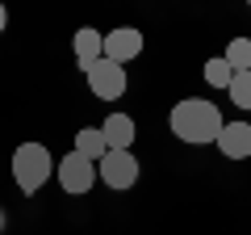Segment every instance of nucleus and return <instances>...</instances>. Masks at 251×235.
Here are the masks:
<instances>
[{
    "mask_svg": "<svg viewBox=\"0 0 251 235\" xmlns=\"http://www.w3.org/2000/svg\"><path fill=\"white\" fill-rule=\"evenodd\" d=\"M168 126H172V135H176L180 143L201 147V143H218V135H222L226 122H222V114H218L214 101L184 97V101H176V105H172Z\"/></svg>",
    "mask_w": 251,
    "mask_h": 235,
    "instance_id": "nucleus-1",
    "label": "nucleus"
},
{
    "mask_svg": "<svg viewBox=\"0 0 251 235\" xmlns=\"http://www.w3.org/2000/svg\"><path fill=\"white\" fill-rule=\"evenodd\" d=\"M72 51H75V63L88 72L97 59H105V34L100 29H92V26H84V29H75V38H72Z\"/></svg>",
    "mask_w": 251,
    "mask_h": 235,
    "instance_id": "nucleus-9",
    "label": "nucleus"
},
{
    "mask_svg": "<svg viewBox=\"0 0 251 235\" xmlns=\"http://www.w3.org/2000/svg\"><path fill=\"white\" fill-rule=\"evenodd\" d=\"M0 231H4V210H0Z\"/></svg>",
    "mask_w": 251,
    "mask_h": 235,
    "instance_id": "nucleus-15",
    "label": "nucleus"
},
{
    "mask_svg": "<svg viewBox=\"0 0 251 235\" xmlns=\"http://www.w3.org/2000/svg\"><path fill=\"white\" fill-rule=\"evenodd\" d=\"M226 92H230V101L239 109H247V114H251V72H234V80H230V88H226Z\"/></svg>",
    "mask_w": 251,
    "mask_h": 235,
    "instance_id": "nucleus-13",
    "label": "nucleus"
},
{
    "mask_svg": "<svg viewBox=\"0 0 251 235\" xmlns=\"http://www.w3.org/2000/svg\"><path fill=\"white\" fill-rule=\"evenodd\" d=\"M92 181H97V164L92 160H84V155H75V151H67L59 160V185L67 193H88Z\"/></svg>",
    "mask_w": 251,
    "mask_h": 235,
    "instance_id": "nucleus-5",
    "label": "nucleus"
},
{
    "mask_svg": "<svg viewBox=\"0 0 251 235\" xmlns=\"http://www.w3.org/2000/svg\"><path fill=\"white\" fill-rule=\"evenodd\" d=\"M9 168H13V185H17L21 193H38L54 176V160H50V151H46L42 143H21L17 151H13Z\"/></svg>",
    "mask_w": 251,
    "mask_h": 235,
    "instance_id": "nucleus-2",
    "label": "nucleus"
},
{
    "mask_svg": "<svg viewBox=\"0 0 251 235\" xmlns=\"http://www.w3.org/2000/svg\"><path fill=\"white\" fill-rule=\"evenodd\" d=\"M75 155H84V160H92V164H100V155L109 151V143H105V135H100V126H84V130H75V147H72Z\"/></svg>",
    "mask_w": 251,
    "mask_h": 235,
    "instance_id": "nucleus-10",
    "label": "nucleus"
},
{
    "mask_svg": "<svg viewBox=\"0 0 251 235\" xmlns=\"http://www.w3.org/2000/svg\"><path fill=\"white\" fill-rule=\"evenodd\" d=\"M214 147L226 160H251V122H226Z\"/></svg>",
    "mask_w": 251,
    "mask_h": 235,
    "instance_id": "nucleus-7",
    "label": "nucleus"
},
{
    "mask_svg": "<svg viewBox=\"0 0 251 235\" xmlns=\"http://www.w3.org/2000/svg\"><path fill=\"white\" fill-rule=\"evenodd\" d=\"M138 172H143V164L134 160V151H105L97 164V181H105L109 189H134L138 185Z\"/></svg>",
    "mask_w": 251,
    "mask_h": 235,
    "instance_id": "nucleus-3",
    "label": "nucleus"
},
{
    "mask_svg": "<svg viewBox=\"0 0 251 235\" xmlns=\"http://www.w3.org/2000/svg\"><path fill=\"white\" fill-rule=\"evenodd\" d=\"M4 26H9V9L0 4V34H4Z\"/></svg>",
    "mask_w": 251,
    "mask_h": 235,
    "instance_id": "nucleus-14",
    "label": "nucleus"
},
{
    "mask_svg": "<svg viewBox=\"0 0 251 235\" xmlns=\"http://www.w3.org/2000/svg\"><path fill=\"white\" fill-rule=\"evenodd\" d=\"M143 55V34H138L134 26H117L105 34V59L117 67H126L130 59H138Z\"/></svg>",
    "mask_w": 251,
    "mask_h": 235,
    "instance_id": "nucleus-6",
    "label": "nucleus"
},
{
    "mask_svg": "<svg viewBox=\"0 0 251 235\" xmlns=\"http://www.w3.org/2000/svg\"><path fill=\"white\" fill-rule=\"evenodd\" d=\"M222 59L230 63V72H251V38H230Z\"/></svg>",
    "mask_w": 251,
    "mask_h": 235,
    "instance_id": "nucleus-11",
    "label": "nucleus"
},
{
    "mask_svg": "<svg viewBox=\"0 0 251 235\" xmlns=\"http://www.w3.org/2000/svg\"><path fill=\"white\" fill-rule=\"evenodd\" d=\"M230 80H234V72H230V63H226L222 55L205 59V84L209 88H230Z\"/></svg>",
    "mask_w": 251,
    "mask_h": 235,
    "instance_id": "nucleus-12",
    "label": "nucleus"
},
{
    "mask_svg": "<svg viewBox=\"0 0 251 235\" xmlns=\"http://www.w3.org/2000/svg\"><path fill=\"white\" fill-rule=\"evenodd\" d=\"M84 76H88L92 97H100V101H117V97L126 92V67L109 63V59H97V63H92Z\"/></svg>",
    "mask_w": 251,
    "mask_h": 235,
    "instance_id": "nucleus-4",
    "label": "nucleus"
},
{
    "mask_svg": "<svg viewBox=\"0 0 251 235\" xmlns=\"http://www.w3.org/2000/svg\"><path fill=\"white\" fill-rule=\"evenodd\" d=\"M100 135H105L109 151H130L138 139V126H134V118L130 114H109L105 122H100Z\"/></svg>",
    "mask_w": 251,
    "mask_h": 235,
    "instance_id": "nucleus-8",
    "label": "nucleus"
}]
</instances>
